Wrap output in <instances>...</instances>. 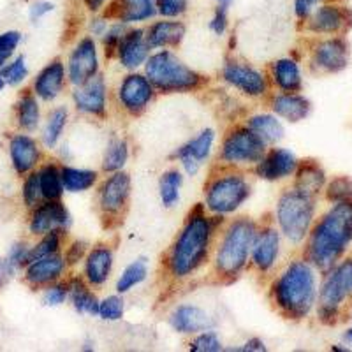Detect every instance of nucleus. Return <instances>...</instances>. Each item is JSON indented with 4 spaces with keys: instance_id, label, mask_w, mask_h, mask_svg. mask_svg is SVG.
Instances as JSON below:
<instances>
[{
    "instance_id": "nucleus-3",
    "label": "nucleus",
    "mask_w": 352,
    "mask_h": 352,
    "mask_svg": "<svg viewBox=\"0 0 352 352\" xmlns=\"http://www.w3.org/2000/svg\"><path fill=\"white\" fill-rule=\"evenodd\" d=\"M317 270L307 259H296L285 266L272 285V300L287 319L301 320L317 305Z\"/></svg>"
},
{
    "instance_id": "nucleus-29",
    "label": "nucleus",
    "mask_w": 352,
    "mask_h": 352,
    "mask_svg": "<svg viewBox=\"0 0 352 352\" xmlns=\"http://www.w3.org/2000/svg\"><path fill=\"white\" fill-rule=\"evenodd\" d=\"M270 80L280 92L298 94L303 88L301 67L294 58H278L270 65Z\"/></svg>"
},
{
    "instance_id": "nucleus-60",
    "label": "nucleus",
    "mask_w": 352,
    "mask_h": 352,
    "mask_svg": "<svg viewBox=\"0 0 352 352\" xmlns=\"http://www.w3.org/2000/svg\"><path fill=\"white\" fill-rule=\"evenodd\" d=\"M344 340H345V344L352 345V328H349L347 331L344 333Z\"/></svg>"
},
{
    "instance_id": "nucleus-42",
    "label": "nucleus",
    "mask_w": 352,
    "mask_h": 352,
    "mask_svg": "<svg viewBox=\"0 0 352 352\" xmlns=\"http://www.w3.org/2000/svg\"><path fill=\"white\" fill-rule=\"evenodd\" d=\"M326 199L329 203H344L352 201V178L349 176H336L324 187Z\"/></svg>"
},
{
    "instance_id": "nucleus-7",
    "label": "nucleus",
    "mask_w": 352,
    "mask_h": 352,
    "mask_svg": "<svg viewBox=\"0 0 352 352\" xmlns=\"http://www.w3.org/2000/svg\"><path fill=\"white\" fill-rule=\"evenodd\" d=\"M352 300V257L338 263L326 272L317 294V317L324 324H335L342 307Z\"/></svg>"
},
{
    "instance_id": "nucleus-22",
    "label": "nucleus",
    "mask_w": 352,
    "mask_h": 352,
    "mask_svg": "<svg viewBox=\"0 0 352 352\" xmlns=\"http://www.w3.org/2000/svg\"><path fill=\"white\" fill-rule=\"evenodd\" d=\"M300 160L291 150L272 148L264 153L259 164L254 166L256 175L266 182H280L296 173Z\"/></svg>"
},
{
    "instance_id": "nucleus-48",
    "label": "nucleus",
    "mask_w": 352,
    "mask_h": 352,
    "mask_svg": "<svg viewBox=\"0 0 352 352\" xmlns=\"http://www.w3.org/2000/svg\"><path fill=\"white\" fill-rule=\"evenodd\" d=\"M188 349L194 352H219L222 351V342L217 336V333L206 329V331H201L194 336Z\"/></svg>"
},
{
    "instance_id": "nucleus-8",
    "label": "nucleus",
    "mask_w": 352,
    "mask_h": 352,
    "mask_svg": "<svg viewBox=\"0 0 352 352\" xmlns=\"http://www.w3.org/2000/svg\"><path fill=\"white\" fill-rule=\"evenodd\" d=\"M250 197V184L240 171L213 176L204 188V208L213 215H229L240 210Z\"/></svg>"
},
{
    "instance_id": "nucleus-13",
    "label": "nucleus",
    "mask_w": 352,
    "mask_h": 352,
    "mask_svg": "<svg viewBox=\"0 0 352 352\" xmlns=\"http://www.w3.org/2000/svg\"><path fill=\"white\" fill-rule=\"evenodd\" d=\"M67 80L72 87H80L87 83L90 78L99 74V53H97V43L92 36L81 37L76 46L69 53Z\"/></svg>"
},
{
    "instance_id": "nucleus-47",
    "label": "nucleus",
    "mask_w": 352,
    "mask_h": 352,
    "mask_svg": "<svg viewBox=\"0 0 352 352\" xmlns=\"http://www.w3.org/2000/svg\"><path fill=\"white\" fill-rule=\"evenodd\" d=\"M127 28H129V25L120 23V21H111V23H109L106 34L100 37V41H102V46H104L106 55L115 56L116 48H118V44H120L124 34L127 32Z\"/></svg>"
},
{
    "instance_id": "nucleus-50",
    "label": "nucleus",
    "mask_w": 352,
    "mask_h": 352,
    "mask_svg": "<svg viewBox=\"0 0 352 352\" xmlns=\"http://www.w3.org/2000/svg\"><path fill=\"white\" fill-rule=\"evenodd\" d=\"M30 248L32 247H30L27 241H18V243L12 245L6 259L9 261V264H11L14 270L23 268V266L28 264V261H30Z\"/></svg>"
},
{
    "instance_id": "nucleus-12",
    "label": "nucleus",
    "mask_w": 352,
    "mask_h": 352,
    "mask_svg": "<svg viewBox=\"0 0 352 352\" xmlns=\"http://www.w3.org/2000/svg\"><path fill=\"white\" fill-rule=\"evenodd\" d=\"M155 92L157 90L153 88L152 81L146 78V74L131 71L118 85L116 97H118V102L124 111L132 116H138L146 111V108L152 104Z\"/></svg>"
},
{
    "instance_id": "nucleus-32",
    "label": "nucleus",
    "mask_w": 352,
    "mask_h": 352,
    "mask_svg": "<svg viewBox=\"0 0 352 352\" xmlns=\"http://www.w3.org/2000/svg\"><path fill=\"white\" fill-rule=\"evenodd\" d=\"M69 284V300H71L72 307L78 314H83V316L96 317L99 314V298L90 291V285L85 278L80 276H72L71 280H67Z\"/></svg>"
},
{
    "instance_id": "nucleus-4",
    "label": "nucleus",
    "mask_w": 352,
    "mask_h": 352,
    "mask_svg": "<svg viewBox=\"0 0 352 352\" xmlns=\"http://www.w3.org/2000/svg\"><path fill=\"white\" fill-rule=\"evenodd\" d=\"M257 229L259 226L250 217L234 219L224 229V234L220 238L215 257H213V266L219 278L229 282L236 280L245 272L250 261V250H252Z\"/></svg>"
},
{
    "instance_id": "nucleus-39",
    "label": "nucleus",
    "mask_w": 352,
    "mask_h": 352,
    "mask_svg": "<svg viewBox=\"0 0 352 352\" xmlns=\"http://www.w3.org/2000/svg\"><path fill=\"white\" fill-rule=\"evenodd\" d=\"M146 276H148V263H146V259L132 261L127 268L122 272V275L118 276L115 285L116 292L118 294H127L129 291L143 284L146 280Z\"/></svg>"
},
{
    "instance_id": "nucleus-56",
    "label": "nucleus",
    "mask_w": 352,
    "mask_h": 352,
    "mask_svg": "<svg viewBox=\"0 0 352 352\" xmlns=\"http://www.w3.org/2000/svg\"><path fill=\"white\" fill-rule=\"evenodd\" d=\"M53 9H55V6H53L52 2H48V0H37V2H34V4L30 6V9H28V16H30V20H32L34 23H37V21L43 20L44 16H48L50 12H53Z\"/></svg>"
},
{
    "instance_id": "nucleus-19",
    "label": "nucleus",
    "mask_w": 352,
    "mask_h": 352,
    "mask_svg": "<svg viewBox=\"0 0 352 352\" xmlns=\"http://www.w3.org/2000/svg\"><path fill=\"white\" fill-rule=\"evenodd\" d=\"M71 213L58 201H43L34 208L28 229L36 236H43L52 231H67L71 226Z\"/></svg>"
},
{
    "instance_id": "nucleus-23",
    "label": "nucleus",
    "mask_w": 352,
    "mask_h": 352,
    "mask_svg": "<svg viewBox=\"0 0 352 352\" xmlns=\"http://www.w3.org/2000/svg\"><path fill=\"white\" fill-rule=\"evenodd\" d=\"M67 264L60 252L39 257L25 266V282L30 287H48L64 276Z\"/></svg>"
},
{
    "instance_id": "nucleus-10",
    "label": "nucleus",
    "mask_w": 352,
    "mask_h": 352,
    "mask_svg": "<svg viewBox=\"0 0 352 352\" xmlns=\"http://www.w3.org/2000/svg\"><path fill=\"white\" fill-rule=\"evenodd\" d=\"M352 25L351 9L340 2H320L303 21V28L314 36H344Z\"/></svg>"
},
{
    "instance_id": "nucleus-30",
    "label": "nucleus",
    "mask_w": 352,
    "mask_h": 352,
    "mask_svg": "<svg viewBox=\"0 0 352 352\" xmlns=\"http://www.w3.org/2000/svg\"><path fill=\"white\" fill-rule=\"evenodd\" d=\"M272 111L278 118H284L285 122L291 124H298V122L305 120L310 111H312V104L305 96L298 94H275L272 97Z\"/></svg>"
},
{
    "instance_id": "nucleus-49",
    "label": "nucleus",
    "mask_w": 352,
    "mask_h": 352,
    "mask_svg": "<svg viewBox=\"0 0 352 352\" xmlns=\"http://www.w3.org/2000/svg\"><path fill=\"white\" fill-rule=\"evenodd\" d=\"M69 300V284L67 282H55L48 285L43 294V303L46 307H60Z\"/></svg>"
},
{
    "instance_id": "nucleus-6",
    "label": "nucleus",
    "mask_w": 352,
    "mask_h": 352,
    "mask_svg": "<svg viewBox=\"0 0 352 352\" xmlns=\"http://www.w3.org/2000/svg\"><path fill=\"white\" fill-rule=\"evenodd\" d=\"M276 224L282 236L292 245L307 240L316 219V197L307 196L292 187L285 190L276 203Z\"/></svg>"
},
{
    "instance_id": "nucleus-35",
    "label": "nucleus",
    "mask_w": 352,
    "mask_h": 352,
    "mask_svg": "<svg viewBox=\"0 0 352 352\" xmlns=\"http://www.w3.org/2000/svg\"><path fill=\"white\" fill-rule=\"evenodd\" d=\"M62 182L64 190L71 194L87 192L97 184V171L94 169L72 168V166H62Z\"/></svg>"
},
{
    "instance_id": "nucleus-46",
    "label": "nucleus",
    "mask_w": 352,
    "mask_h": 352,
    "mask_svg": "<svg viewBox=\"0 0 352 352\" xmlns=\"http://www.w3.org/2000/svg\"><path fill=\"white\" fill-rule=\"evenodd\" d=\"M157 16L180 20L188 11V0H155Z\"/></svg>"
},
{
    "instance_id": "nucleus-41",
    "label": "nucleus",
    "mask_w": 352,
    "mask_h": 352,
    "mask_svg": "<svg viewBox=\"0 0 352 352\" xmlns=\"http://www.w3.org/2000/svg\"><path fill=\"white\" fill-rule=\"evenodd\" d=\"M64 236H65V231H52L43 234L41 240L30 248V261H28V263H32V261L39 259V257H46V256H52V254L60 252Z\"/></svg>"
},
{
    "instance_id": "nucleus-53",
    "label": "nucleus",
    "mask_w": 352,
    "mask_h": 352,
    "mask_svg": "<svg viewBox=\"0 0 352 352\" xmlns=\"http://www.w3.org/2000/svg\"><path fill=\"white\" fill-rule=\"evenodd\" d=\"M88 252V245L85 243V241L81 240H76L72 241V243H69V247L65 248V264L67 266H74V264H78L80 261L85 259V256H87Z\"/></svg>"
},
{
    "instance_id": "nucleus-15",
    "label": "nucleus",
    "mask_w": 352,
    "mask_h": 352,
    "mask_svg": "<svg viewBox=\"0 0 352 352\" xmlns=\"http://www.w3.org/2000/svg\"><path fill=\"white\" fill-rule=\"evenodd\" d=\"M222 78L232 88H236L238 92L248 97H264L270 90V81L266 74L257 71L252 65L245 64L240 60H228L222 67Z\"/></svg>"
},
{
    "instance_id": "nucleus-20",
    "label": "nucleus",
    "mask_w": 352,
    "mask_h": 352,
    "mask_svg": "<svg viewBox=\"0 0 352 352\" xmlns=\"http://www.w3.org/2000/svg\"><path fill=\"white\" fill-rule=\"evenodd\" d=\"M152 48L146 41V32L144 28H127V32L122 37L118 48H116L115 56L118 58L122 67L127 71H136L144 62L148 60Z\"/></svg>"
},
{
    "instance_id": "nucleus-44",
    "label": "nucleus",
    "mask_w": 352,
    "mask_h": 352,
    "mask_svg": "<svg viewBox=\"0 0 352 352\" xmlns=\"http://www.w3.org/2000/svg\"><path fill=\"white\" fill-rule=\"evenodd\" d=\"M0 74L6 80V85H20L27 80L28 69L27 62H25V56H16L11 64H6L4 67L0 69Z\"/></svg>"
},
{
    "instance_id": "nucleus-11",
    "label": "nucleus",
    "mask_w": 352,
    "mask_h": 352,
    "mask_svg": "<svg viewBox=\"0 0 352 352\" xmlns=\"http://www.w3.org/2000/svg\"><path fill=\"white\" fill-rule=\"evenodd\" d=\"M131 197V176L124 171L109 173L99 187L97 203L102 217L108 220H118L124 215Z\"/></svg>"
},
{
    "instance_id": "nucleus-54",
    "label": "nucleus",
    "mask_w": 352,
    "mask_h": 352,
    "mask_svg": "<svg viewBox=\"0 0 352 352\" xmlns=\"http://www.w3.org/2000/svg\"><path fill=\"white\" fill-rule=\"evenodd\" d=\"M109 23H111V20L106 16L104 12H97L88 21V30H90L92 37H102L106 34V30H108Z\"/></svg>"
},
{
    "instance_id": "nucleus-59",
    "label": "nucleus",
    "mask_w": 352,
    "mask_h": 352,
    "mask_svg": "<svg viewBox=\"0 0 352 352\" xmlns=\"http://www.w3.org/2000/svg\"><path fill=\"white\" fill-rule=\"evenodd\" d=\"M240 351H245V352H263V351H266V345H264V342L261 340V338H250V340H248L247 344H245L243 347L240 349Z\"/></svg>"
},
{
    "instance_id": "nucleus-34",
    "label": "nucleus",
    "mask_w": 352,
    "mask_h": 352,
    "mask_svg": "<svg viewBox=\"0 0 352 352\" xmlns=\"http://www.w3.org/2000/svg\"><path fill=\"white\" fill-rule=\"evenodd\" d=\"M39 175V185L41 194H43L44 201H58L64 196V182H62V171L60 168L53 162L41 166L37 171Z\"/></svg>"
},
{
    "instance_id": "nucleus-5",
    "label": "nucleus",
    "mask_w": 352,
    "mask_h": 352,
    "mask_svg": "<svg viewBox=\"0 0 352 352\" xmlns=\"http://www.w3.org/2000/svg\"><path fill=\"white\" fill-rule=\"evenodd\" d=\"M144 74L160 94L194 92L204 85L199 72L188 67L169 50L150 53L148 60L144 62Z\"/></svg>"
},
{
    "instance_id": "nucleus-28",
    "label": "nucleus",
    "mask_w": 352,
    "mask_h": 352,
    "mask_svg": "<svg viewBox=\"0 0 352 352\" xmlns=\"http://www.w3.org/2000/svg\"><path fill=\"white\" fill-rule=\"evenodd\" d=\"M9 155L14 171L18 175H28L39 164L41 148L34 138L27 134H16L9 141Z\"/></svg>"
},
{
    "instance_id": "nucleus-21",
    "label": "nucleus",
    "mask_w": 352,
    "mask_h": 352,
    "mask_svg": "<svg viewBox=\"0 0 352 352\" xmlns=\"http://www.w3.org/2000/svg\"><path fill=\"white\" fill-rule=\"evenodd\" d=\"M111 21L124 25H138L157 16L155 0H109L102 11Z\"/></svg>"
},
{
    "instance_id": "nucleus-33",
    "label": "nucleus",
    "mask_w": 352,
    "mask_h": 352,
    "mask_svg": "<svg viewBox=\"0 0 352 352\" xmlns=\"http://www.w3.org/2000/svg\"><path fill=\"white\" fill-rule=\"evenodd\" d=\"M247 127L252 129L266 144H276L278 141L284 140L285 129L276 115L259 113V115L250 116L247 122Z\"/></svg>"
},
{
    "instance_id": "nucleus-9",
    "label": "nucleus",
    "mask_w": 352,
    "mask_h": 352,
    "mask_svg": "<svg viewBox=\"0 0 352 352\" xmlns=\"http://www.w3.org/2000/svg\"><path fill=\"white\" fill-rule=\"evenodd\" d=\"M268 144L264 143L252 129L247 125L234 127L224 138L222 148H220V160L229 168H240V166L259 164L264 153L268 152Z\"/></svg>"
},
{
    "instance_id": "nucleus-14",
    "label": "nucleus",
    "mask_w": 352,
    "mask_h": 352,
    "mask_svg": "<svg viewBox=\"0 0 352 352\" xmlns=\"http://www.w3.org/2000/svg\"><path fill=\"white\" fill-rule=\"evenodd\" d=\"M351 52L349 43L342 36L324 37L317 41L310 52V64L317 72L322 74H336L349 65Z\"/></svg>"
},
{
    "instance_id": "nucleus-55",
    "label": "nucleus",
    "mask_w": 352,
    "mask_h": 352,
    "mask_svg": "<svg viewBox=\"0 0 352 352\" xmlns=\"http://www.w3.org/2000/svg\"><path fill=\"white\" fill-rule=\"evenodd\" d=\"M320 4V0H292V8H294V14L300 20V23H303L310 14H312L314 9Z\"/></svg>"
},
{
    "instance_id": "nucleus-31",
    "label": "nucleus",
    "mask_w": 352,
    "mask_h": 352,
    "mask_svg": "<svg viewBox=\"0 0 352 352\" xmlns=\"http://www.w3.org/2000/svg\"><path fill=\"white\" fill-rule=\"evenodd\" d=\"M296 180H294V188L307 196L317 197L326 187V173L314 160L300 162L296 169Z\"/></svg>"
},
{
    "instance_id": "nucleus-18",
    "label": "nucleus",
    "mask_w": 352,
    "mask_h": 352,
    "mask_svg": "<svg viewBox=\"0 0 352 352\" xmlns=\"http://www.w3.org/2000/svg\"><path fill=\"white\" fill-rule=\"evenodd\" d=\"M213 144H215V131L213 129H203L197 136H194L192 140L187 141L184 146L176 150L173 157L180 160L182 169L188 176H194L199 173L201 166L210 159Z\"/></svg>"
},
{
    "instance_id": "nucleus-27",
    "label": "nucleus",
    "mask_w": 352,
    "mask_h": 352,
    "mask_svg": "<svg viewBox=\"0 0 352 352\" xmlns=\"http://www.w3.org/2000/svg\"><path fill=\"white\" fill-rule=\"evenodd\" d=\"M144 32H146L150 48L168 50L180 46L182 41L185 39L187 28H185L184 21L162 18L159 21H153L148 28H144Z\"/></svg>"
},
{
    "instance_id": "nucleus-61",
    "label": "nucleus",
    "mask_w": 352,
    "mask_h": 352,
    "mask_svg": "<svg viewBox=\"0 0 352 352\" xmlns=\"http://www.w3.org/2000/svg\"><path fill=\"white\" fill-rule=\"evenodd\" d=\"M217 6H222V8H229L232 4V0H215Z\"/></svg>"
},
{
    "instance_id": "nucleus-57",
    "label": "nucleus",
    "mask_w": 352,
    "mask_h": 352,
    "mask_svg": "<svg viewBox=\"0 0 352 352\" xmlns=\"http://www.w3.org/2000/svg\"><path fill=\"white\" fill-rule=\"evenodd\" d=\"M14 272H16V270L12 268L11 264H9V261L4 259V257H0V289L4 287V285L11 280V276L14 275Z\"/></svg>"
},
{
    "instance_id": "nucleus-51",
    "label": "nucleus",
    "mask_w": 352,
    "mask_h": 352,
    "mask_svg": "<svg viewBox=\"0 0 352 352\" xmlns=\"http://www.w3.org/2000/svg\"><path fill=\"white\" fill-rule=\"evenodd\" d=\"M228 12H229V8H222V6H217L215 11H213L208 27L215 36H224V34L228 32V27H229Z\"/></svg>"
},
{
    "instance_id": "nucleus-38",
    "label": "nucleus",
    "mask_w": 352,
    "mask_h": 352,
    "mask_svg": "<svg viewBox=\"0 0 352 352\" xmlns=\"http://www.w3.org/2000/svg\"><path fill=\"white\" fill-rule=\"evenodd\" d=\"M69 122V111L67 108L60 106V108H55L48 115V120L43 129V143L46 148H55L58 141H60L62 134H64L65 127H67Z\"/></svg>"
},
{
    "instance_id": "nucleus-26",
    "label": "nucleus",
    "mask_w": 352,
    "mask_h": 352,
    "mask_svg": "<svg viewBox=\"0 0 352 352\" xmlns=\"http://www.w3.org/2000/svg\"><path fill=\"white\" fill-rule=\"evenodd\" d=\"M169 324L182 335H197L213 326L210 314L196 305H180L169 316Z\"/></svg>"
},
{
    "instance_id": "nucleus-1",
    "label": "nucleus",
    "mask_w": 352,
    "mask_h": 352,
    "mask_svg": "<svg viewBox=\"0 0 352 352\" xmlns=\"http://www.w3.org/2000/svg\"><path fill=\"white\" fill-rule=\"evenodd\" d=\"M222 219H224L222 215H206L204 204H197L188 213L184 228L169 248L166 259V268L171 278L185 280L197 270L203 268L212 252L213 236L219 224H222Z\"/></svg>"
},
{
    "instance_id": "nucleus-25",
    "label": "nucleus",
    "mask_w": 352,
    "mask_h": 352,
    "mask_svg": "<svg viewBox=\"0 0 352 352\" xmlns=\"http://www.w3.org/2000/svg\"><path fill=\"white\" fill-rule=\"evenodd\" d=\"M67 71L60 58L50 62L34 80V96L41 100L52 102L64 92Z\"/></svg>"
},
{
    "instance_id": "nucleus-62",
    "label": "nucleus",
    "mask_w": 352,
    "mask_h": 352,
    "mask_svg": "<svg viewBox=\"0 0 352 352\" xmlns=\"http://www.w3.org/2000/svg\"><path fill=\"white\" fill-rule=\"evenodd\" d=\"M4 87H6V80L2 78V74H0V90H4Z\"/></svg>"
},
{
    "instance_id": "nucleus-2",
    "label": "nucleus",
    "mask_w": 352,
    "mask_h": 352,
    "mask_svg": "<svg viewBox=\"0 0 352 352\" xmlns=\"http://www.w3.org/2000/svg\"><path fill=\"white\" fill-rule=\"evenodd\" d=\"M352 243V201L333 203L307 236L305 259L317 272H328Z\"/></svg>"
},
{
    "instance_id": "nucleus-17",
    "label": "nucleus",
    "mask_w": 352,
    "mask_h": 352,
    "mask_svg": "<svg viewBox=\"0 0 352 352\" xmlns=\"http://www.w3.org/2000/svg\"><path fill=\"white\" fill-rule=\"evenodd\" d=\"M282 234L273 226H264L257 229L254 238L252 250H250V263L259 273H268L275 268L278 256H280Z\"/></svg>"
},
{
    "instance_id": "nucleus-40",
    "label": "nucleus",
    "mask_w": 352,
    "mask_h": 352,
    "mask_svg": "<svg viewBox=\"0 0 352 352\" xmlns=\"http://www.w3.org/2000/svg\"><path fill=\"white\" fill-rule=\"evenodd\" d=\"M129 160V143L124 138H115L108 143L104 157H102V171L116 173L125 168Z\"/></svg>"
},
{
    "instance_id": "nucleus-36",
    "label": "nucleus",
    "mask_w": 352,
    "mask_h": 352,
    "mask_svg": "<svg viewBox=\"0 0 352 352\" xmlns=\"http://www.w3.org/2000/svg\"><path fill=\"white\" fill-rule=\"evenodd\" d=\"M16 122L20 129L32 132L39 127L41 108L34 94H23L16 102Z\"/></svg>"
},
{
    "instance_id": "nucleus-16",
    "label": "nucleus",
    "mask_w": 352,
    "mask_h": 352,
    "mask_svg": "<svg viewBox=\"0 0 352 352\" xmlns=\"http://www.w3.org/2000/svg\"><path fill=\"white\" fill-rule=\"evenodd\" d=\"M72 102L78 111L83 115L104 118L106 109H108V87H106L104 78L97 74V76L90 78L87 83L74 88Z\"/></svg>"
},
{
    "instance_id": "nucleus-45",
    "label": "nucleus",
    "mask_w": 352,
    "mask_h": 352,
    "mask_svg": "<svg viewBox=\"0 0 352 352\" xmlns=\"http://www.w3.org/2000/svg\"><path fill=\"white\" fill-rule=\"evenodd\" d=\"M21 196H23V203L27 204V208L32 210L44 201L43 194H41L39 175H37V171L28 173V176L25 178L23 188H21Z\"/></svg>"
},
{
    "instance_id": "nucleus-37",
    "label": "nucleus",
    "mask_w": 352,
    "mask_h": 352,
    "mask_svg": "<svg viewBox=\"0 0 352 352\" xmlns=\"http://www.w3.org/2000/svg\"><path fill=\"white\" fill-rule=\"evenodd\" d=\"M182 185H184V175L178 169H169L159 180V197L160 203L166 208H173L180 201Z\"/></svg>"
},
{
    "instance_id": "nucleus-58",
    "label": "nucleus",
    "mask_w": 352,
    "mask_h": 352,
    "mask_svg": "<svg viewBox=\"0 0 352 352\" xmlns=\"http://www.w3.org/2000/svg\"><path fill=\"white\" fill-rule=\"evenodd\" d=\"M109 0H81V4L83 8L87 9L88 12H92V14H97V12H102L108 6Z\"/></svg>"
},
{
    "instance_id": "nucleus-52",
    "label": "nucleus",
    "mask_w": 352,
    "mask_h": 352,
    "mask_svg": "<svg viewBox=\"0 0 352 352\" xmlns=\"http://www.w3.org/2000/svg\"><path fill=\"white\" fill-rule=\"evenodd\" d=\"M21 43V34L18 30H8V32L0 34V55L6 58H11L18 44Z\"/></svg>"
},
{
    "instance_id": "nucleus-24",
    "label": "nucleus",
    "mask_w": 352,
    "mask_h": 352,
    "mask_svg": "<svg viewBox=\"0 0 352 352\" xmlns=\"http://www.w3.org/2000/svg\"><path fill=\"white\" fill-rule=\"evenodd\" d=\"M113 250L108 245H97L90 248L83 259V278L90 287H102L109 280L113 272Z\"/></svg>"
},
{
    "instance_id": "nucleus-43",
    "label": "nucleus",
    "mask_w": 352,
    "mask_h": 352,
    "mask_svg": "<svg viewBox=\"0 0 352 352\" xmlns=\"http://www.w3.org/2000/svg\"><path fill=\"white\" fill-rule=\"evenodd\" d=\"M125 312V303L120 296H108L104 300L99 301V314L97 316L102 320H108V322H115V320H120L124 317Z\"/></svg>"
}]
</instances>
